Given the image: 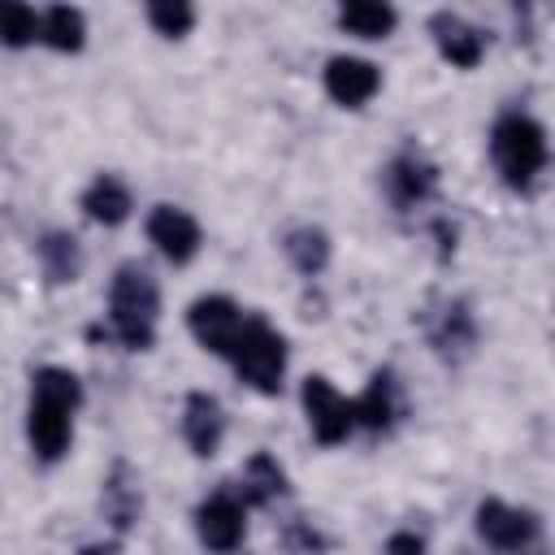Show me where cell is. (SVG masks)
I'll return each instance as SVG.
<instances>
[{
	"instance_id": "8992f818",
	"label": "cell",
	"mask_w": 555,
	"mask_h": 555,
	"mask_svg": "<svg viewBox=\"0 0 555 555\" xmlns=\"http://www.w3.org/2000/svg\"><path fill=\"white\" fill-rule=\"evenodd\" d=\"M195 533L208 551L217 555H230L238 551L243 533H247V503L234 494V490H217L208 494L199 507H195Z\"/></svg>"
},
{
	"instance_id": "3957f363",
	"label": "cell",
	"mask_w": 555,
	"mask_h": 555,
	"mask_svg": "<svg viewBox=\"0 0 555 555\" xmlns=\"http://www.w3.org/2000/svg\"><path fill=\"white\" fill-rule=\"evenodd\" d=\"M490 156L512 191H529L546 169V130L529 113H503L490 130Z\"/></svg>"
},
{
	"instance_id": "6da1fadb",
	"label": "cell",
	"mask_w": 555,
	"mask_h": 555,
	"mask_svg": "<svg viewBox=\"0 0 555 555\" xmlns=\"http://www.w3.org/2000/svg\"><path fill=\"white\" fill-rule=\"evenodd\" d=\"M82 403V382L61 369V364H43L30 373V408H26V438L30 451L43 464H56L69 451L74 438V412Z\"/></svg>"
},
{
	"instance_id": "44dd1931",
	"label": "cell",
	"mask_w": 555,
	"mask_h": 555,
	"mask_svg": "<svg viewBox=\"0 0 555 555\" xmlns=\"http://www.w3.org/2000/svg\"><path fill=\"white\" fill-rule=\"evenodd\" d=\"M39 39L56 52H78L82 39H87V17L82 9L74 4H52L43 17H39Z\"/></svg>"
},
{
	"instance_id": "9c48e42d",
	"label": "cell",
	"mask_w": 555,
	"mask_h": 555,
	"mask_svg": "<svg viewBox=\"0 0 555 555\" xmlns=\"http://www.w3.org/2000/svg\"><path fill=\"white\" fill-rule=\"evenodd\" d=\"M382 87V69L364 56H330L325 61V95L343 108H360L377 95Z\"/></svg>"
},
{
	"instance_id": "7402d4cb",
	"label": "cell",
	"mask_w": 555,
	"mask_h": 555,
	"mask_svg": "<svg viewBox=\"0 0 555 555\" xmlns=\"http://www.w3.org/2000/svg\"><path fill=\"white\" fill-rule=\"evenodd\" d=\"M395 22H399V13L390 4H377V0H351L338 9V26L360 35V39H382L395 30Z\"/></svg>"
},
{
	"instance_id": "e0dca14e",
	"label": "cell",
	"mask_w": 555,
	"mask_h": 555,
	"mask_svg": "<svg viewBox=\"0 0 555 555\" xmlns=\"http://www.w3.org/2000/svg\"><path fill=\"white\" fill-rule=\"evenodd\" d=\"M35 256H39V269L52 286H65V282H78L82 273V247L74 234L65 230H48L39 243H35Z\"/></svg>"
},
{
	"instance_id": "277c9868",
	"label": "cell",
	"mask_w": 555,
	"mask_h": 555,
	"mask_svg": "<svg viewBox=\"0 0 555 555\" xmlns=\"http://www.w3.org/2000/svg\"><path fill=\"white\" fill-rule=\"evenodd\" d=\"M225 360L234 364L238 382H247L260 395H278L282 390V373H286V338L264 317H243L238 338L225 351Z\"/></svg>"
},
{
	"instance_id": "484cf974",
	"label": "cell",
	"mask_w": 555,
	"mask_h": 555,
	"mask_svg": "<svg viewBox=\"0 0 555 555\" xmlns=\"http://www.w3.org/2000/svg\"><path fill=\"white\" fill-rule=\"evenodd\" d=\"M78 555H121V551H117V542H91V546H82Z\"/></svg>"
},
{
	"instance_id": "4fadbf2b",
	"label": "cell",
	"mask_w": 555,
	"mask_h": 555,
	"mask_svg": "<svg viewBox=\"0 0 555 555\" xmlns=\"http://www.w3.org/2000/svg\"><path fill=\"white\" fill-rule=\"evenodd\" d=\"M429 35H434L438 52H442L451 65H460V69H473V65L481 61V52H486V35H481L473 22H464L460 13H451V9H438V13L429 17Z\"/></svg>"
},
{
	"instance_id": "d4e9b609",
	"label": "cell",
	"mask_w": 555,
	"mask_h": 555,
	"mask_svg": "<svg viewBox=\"0 0 555 555\" xmlns=\"http://www.w3.org/2000/svg\"><path fill=\"white\" fill-rule=\"evenodd\" d=\"M382 555H425V542H421L416 533L399 529V533H390V538H386V551H382Z\"/></svg>"
},
{
	"instance_id": "5bb4252c",
	"label": "cell",
	"mask_w": 555,
	"mask_h": 555,
	"mask_svg": "<svg viewBox=\"0 0 555 555\" xmlns=\"http://www.w3.org/2000/svg\"><path fill=\"white\" fill-rule=\"evenodd\" d=\"M399 412H403V395H399V382H395V373H390V369H377V373L369 377L364 395L351 403V416H356L364 429H373V434H386V429L399 421Z\"/></svg>"
},
{
	"instance_id": "9a60e30c",
	"label": "cell",
	"mask_w": 555,
	"mask_h": 555,
	"mask_svg": "<svg viewBox=\"0 0 555 555\" xmlns=\"http://www.w3.org/2000/svg\"><path fill=\"white\" fill-rule=\"evenodd\" d=\"M221 434H225L221 403L208 390H191L186 403H182V438H186V447L195 455H217Z\"/></svg>"
},
{
	"instance_id": "30bf717a",
	"label": "cell",
	"mask_w": 555,
	"mask_h": 555,
	"mask_svg": "<svg viewBox=\"0 0 555 555\" xmlns=\"http://www.w3.org/2000/svg\"><path fill=\"white\" fill-rule=\"evenodd\" d=\"M147 238L156 243V251L173 264H186L199 251V221L173 204H156L147 212Z\"/></svg>"
},
{
	"instance_id": "5b68a950",
	"label": "cell",
	"mask_w": 555,
	"mask_h": 555,
	"mask_svg": "<svg viewBox=\"0 0 555 555\" xmlns=\"http://www.w3.org/2000/svg\"><path fill=\"white\" fill-rule=\"evenodd\" d=\"M473 525H477V538H481L486 546L503 551V555L529 551V546L538 542V533H542L538 512L512 507V503H503V499H481L477 512H473Z\"/></svg>"
},
{
	"instance_id": "ba28073f",
	"label": "cell",
	"mask_w": 555,
	"mask_h": 555,
	"mask_svg": "<svg viewBox=\"0 0 555 555\" xmlns=\"http://www.w3.org/2000/svg\"><path fill=\"white\" fill-rule=\"evenodd\" d=\"M238 325H243V312L230 295H199L191 308H186V330L195 334V343L212 356H225L238 338Z\"/></svg>"
},
{
	"instance_id": "ffe728a7",
	"label": "cell",
	"mask_w": 555,
	"mask_h": 555,
	"mask_svg": "<svg viewBox=\"0 0 555 555\" xmlns=\"http://www.w3.org/2000/svg\"><path fill=\"white\" fill-rule=\"evenodd\" d=\"M282 251L304 278H317L330 264V234L321 225H295L282 234Z\"/></svg>"
},
{
	"instance_id": "cb8c5ba5",
	"label": "cell",
	"mask_w": 555,
	"mask_h": 555,
	"mask_svg": "<svg viewBox=\"0 0 555 555\" xmlns=\"http://www.w3.org/2000/svg\"><path fill=\"white\" fill-rule=\"evenodd\" d=\"M147 22L165 35V39H182L195 26V9L186 0H152L147 4Z\"/></svg>"
},
{
	"instance_id": "7c38bea8",
	"label": "cell",
	"mask_w": 555,
	"mask_h": 555,
	"mask_svg": "<svg viewBox=\"0 0 555 555\" xmlns=\"http://www.w3.org/2000/svg\"><path fill=\"white\" fill-rule=\"evenodd\" d=\"M438 191V169L421 152H399L386 165V195L395 208H416Z\"/></svg>"
},
{
	"instance_id": "d6986e66",
	"label": "cell",
	"mask_w": 555,
	"mask_h": 555,
	"mask_svg": "<svg viewBox=\"0 0 555 555\" xmlns=\"http://www.w3.org/2000/svg\"><path fill=\"white\" fill-rule=\"evenodd\" d=\"M282 494H286V473H282V464H278L269 451H256V455L247 460V468H243L238 499H243V503L264 507V503L282 499Z\"/></svg>"
},
{
	"instance_id": "2e32d148",
	"label": "cell",
	"mask_w": 555,
	"mask_h": 555,
	"mask_svg": "<svg viewBox=\"0 0 555 555\" xmlns=\"http://www.w3.org/2000/svg\"><path fill=\"white\" fill-rule=\"evenodd\" d=\"M100 507L104 516L113 520V529H130L143 512V490H139V477L126 460L113 464V473L104 477V490H100Z\"/></svg>"
},
{
	"instance_id": "7a4b0ae2",
	"label": "cell",
	"mask_w": 555,
	"mask_h": 555,
	"mask_svg": "<svg viewBox=\"0 0 555 555\" xmlns=\"http://www.w3.org/2000/svg\"><path fill=\"white\" fill-rule=\"evenodd\" d=\"M156 317H160V291L156 278L143 264H121L108 282V321L113 338L130 351H147L156 343Z\"/></svg>"
},
{
	"instance_id": "603a6c76",
	"label": "cell",
	"mask_w": 555,
	"mask_h": 555,
	"mask_svg": "<svg viewBox=\"0 0 555 555\" xmlns=\"http://www.w3.org/2000/svg\"><path fill=\"white\" fill-rule=\"evenodd\" d=\"M39 39V13L17 4V0H0V43L4 48H26Z\"/></svg>"
},
{
	"instance_id": "52a82bcc",
	"label": "cell",
	"mask_w": 555,
	"mask_h": 555,
	"mask_svg": "<svg viewBox=\"0 0 555 555\" xmlns=\"http://www.w3.org/2000/svg\"><path fill=\"white\" fill-rule=\"evenodd\" d=\"M299 399H304V412H308V425H312V438L317 442H325V447L347 442L356 416H351V403L330 386V377H317V373L304 377Z\"/></svg>"
},
{
	"instance_id": "ac0fdd59",
	"label": "cell",
	"mask_w": 555,
	"mask_h": 555,
	"mask_svg": "<svg viewBox=\"0 0 555 555\" xmlns=\"http://www.w3.org/2000/svg\"><path fill=\"white\" fill-rule=\"evenodd\" d=\"M130 208H134V199H130L126 182L113 178V173H100V178L82 191V212H87L95 225H121V221L130 217Z\"/></svg>"
},
{
	"instance_id": "8fae6325",
	"label": "cell",
	"mask_w": 555,
	"mask_h": 555,
	"mask_svg": "<svg viewBox=\"0 0 555 555\" xmlns=\"http://www.w3.org/2000/svg\"><path fill=\"white\" fill-rule=\"evenodd\" d=\"M429 343H434V351H438L442 360H451V364H460V360L473 356V347H477V321H473V312H468L464 299H447V304L429 317Z\"/></svg>"
}]
</instances>
